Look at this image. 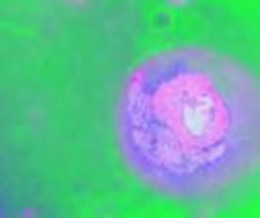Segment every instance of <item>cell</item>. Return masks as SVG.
<instances>
[{
  "label": "cell",
  "instance_id": "cell-1",
  "mask_svg": "<svg viewBox=\"0 0 260 218\" xmlns=\"http://www.w3.org/2000/svg\"><path fill=\"white\" fill-rule=\"evenodd\" d=\"M121 137L134 167L158 188L211 192L260 161V86L207 51L154 55L127 82Z\"/></svg>",
  "mask_w": 260,
  "mask_h": 218
},
{
  "label": "cell",
  "instance_id": "cell-2",
  "mask_svg": "<svg viewBox=\"0 0 260 218\" xmlns=\"http://www.w3.org/2000/svg\"><path fill=\"white\" fill-rule=\"evenodd\" d=\"M168 5H172V7H182V5H186L188 0H166Z\"/></svg>",
  "mask_w": 260,
  "mask_h": 218
},
{
  "label": "cell",
  "instance_id": "cell-3",
  "mask_svg": "<svg viewBox=\"0 0 260 218\" xmlns=\"http://www.w3.org/2000/svg\"><path fill=\"white\" fill-rule=\"evenodd\" d=\"M74 3H82V0H74Z\"/></svg>",
  "mask_w": 260,
  "mask_h": 218
}]
</instances>
